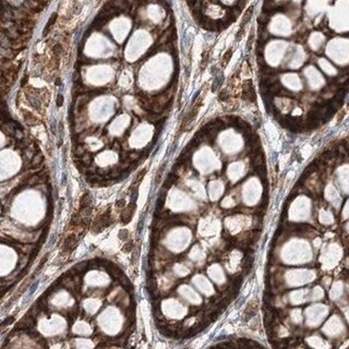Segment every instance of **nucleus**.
<instances>
[{"instance_id":"f257e3e1","label":"nucleus","mask_w":349,"mask_h":349,"mask_svg":"<svg viewBox=\"0 0 349 349\" xmlns=\"http://www.w3.org/2000/svg\"><path fill=\"white\" fill-rule=\"evenodd\" d=\"M134 209H135L134 202L130 203L129 206H128L126 209H123L122 215H121V222H122L123 224H127L130 219H131L132 215H133V213H134Z\"/></svg>"},{"instance_id":"39448f33","label":"nucleus","mask_w":349,"mask_h":349,"mask_svg":"<svg viewBox=\"0 0 349 349\" xmlns=\"http://www.w3.org/2000/svg\"><path fill=\"white\" fill-rule=\"evenodd\" d=\"M231 56H232V49L229 48L228 50H227V52L224 54L223 58H222V66H223V67L226 66L227 63L230 61V58H231Z\"/></svg>"},{"instance_id":"7ed1b4c3","label":"nucleus","mask_w":349,"mask_h":349,"mask_svg":"<svg viewBox=\"0 0 349 349\" xmlns=\"http://www.w3.org/2000/svg\"><path fill=\"white\" fill-rule=\"evenodd\" d=\"M57 19H58V14H57V13H52V14L50 15L48 22L46 23L45 29H44V31H43V36H46V35H47L49 32H50V30H52V27L55 25V23H56Z\"/></svg>"},{"instance_id":"20e7f679","label":"nucleus","mask_w":349,"mask_h":349,"mask_svg":"<svg viewBox=\"0 0 349 349\" xmlns=\"http://www.w3.org/2000/svg\"><path fill=\"white\" fill-rule=\"evenodd\" d=\"M23 117H24V120H25V122L27 123L29 126H35V124H37L38 122L37 118L35 117L32 112L23 110Z\"/></svg>"},{"instance_id":"f03ea898","label":"nucleus","mask_w":349,"mask_h":349,"mask_svg":"<svg viewBox=\"0 0 349 349\" xmlns=\"http://www.w3.org/2000/svg\"><path fill=\"white\" fill-rule=\"evenodd\" d=\"M258 309H259V303L256 302V301H252V302H250L249 304H248V307L246 308V310H244V318L247 319H250L252 318V316H254L255 314H256V312H258Z\"/></svg>"},{"instance_id":"6e6552de","label":"nucleus","mask_w":349,"mask_h":349,"mask_svg":"<svg viewBox=\"0 0 349 349\" xmlns=\"http://www.w3.org/2000/svg\"><path fill=\"white\" fill-rule=\"evenodd\" d=\"M25 82H27V75H24V77H23V80H22V82H21V86H24Z\"/></svg>"},{"instance_id":"423d86ee","label":"nucleus","mask_w":349,"mask_h":349,"mask_svg":"<svg viewBox=\"0 0 349 349\" xmlns=\"http://www.w3.org/2000/svg\"><path fill=\"white\" fill-rule=\"evenodd\" d=\"M251 14H252V10H248V11L246 12V14H244V17H243L242 22H241V24H240V29H244V26L247 25V23L249 22L250 19H251Z\"/></svg>"},{"instance_id":"0eeeda50","label":"nucleus","mask_w":349,"mask_h":349,"mask_svg":"<svg viewBox=\"0 0 349 349\" xmlns=\"http://www.w3.org/2000/svg\"><path fill=\"white\" fill-rule=\"evenodd\" d=\"M56 104H57V106H58V107L62 106V104H63V96H62V95H58L57 102H56Z\"/></svg>"}]
</instances>
